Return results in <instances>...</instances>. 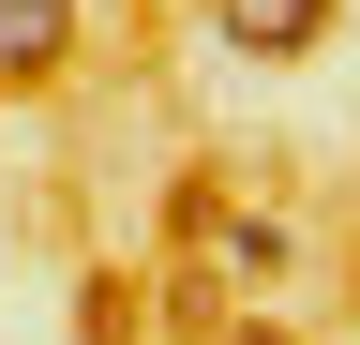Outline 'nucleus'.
Returning <instances> with one entry per match:
<instances>
[{
    "mask_svg": "<svg viewBox=\"0 0 360 345\" xmlns=\"http://www.w3.org/2000/svg\"><path fill=\"white\" fill-rule=\"evenodd\" d=\"M210 30L240 60H300V46H330V0H210Z\"/></svg>",
    "mask_w": 360,
    "mask_h": 345,
    "instance_id": "obj_2",
    "label": "nucleus"
},
{
    "mask_svg": "<svg viewBox=\"0 0 360 345\" xmlns=\"http://www.w3.org/2000/svg\"><path fill=\"white\" fill-rule=\"evenodd\" d=\"M90 46V0H0V91H60Z\"/></svg>",
    "mask_w": 360,
    "mask_h": 345,
    "instance_id": "obj_1",
    "label": "nucleus"
},
{
    "mask_svg": "<svg viewBox=\"0 0 360 345\" xmlns=\"http://www.w3.org/2000/svg\"><path fill=\"white\" fill-rule=\"evenodd\" d=\"M285 255H300V240L270 226V210H240V226H225V271H255V285H270V271H285Z\"/></svg>",
    "mask_w": 360,
    "mask_h": 345,
    "instance_id": "obj_3",
    "label": "nucleus"
}]
</instances>
